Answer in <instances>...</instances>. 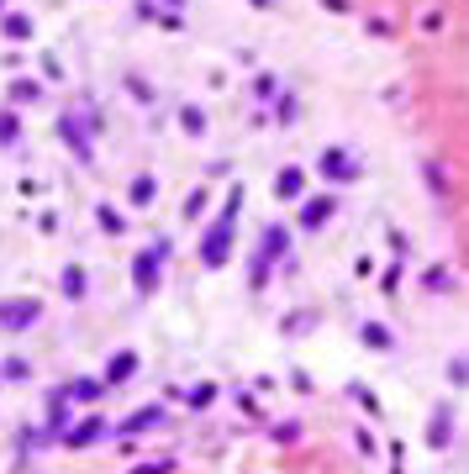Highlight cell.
I'll return each instance as SVG.
<instances>
[{"mask_svg":"<svg viewBox=\"0 0 469 474\" xmlns=\"http://www.w3.org/2000/svg\"><path fill=\"white\" fill-rule=\"evenodd\" d=\"M37 321V301H6L0 306V327H26Z\"/></svg>","mask_w":469,"mask_h":474,"instance_id":"cell-1","label":"cell"}]
</instances>
